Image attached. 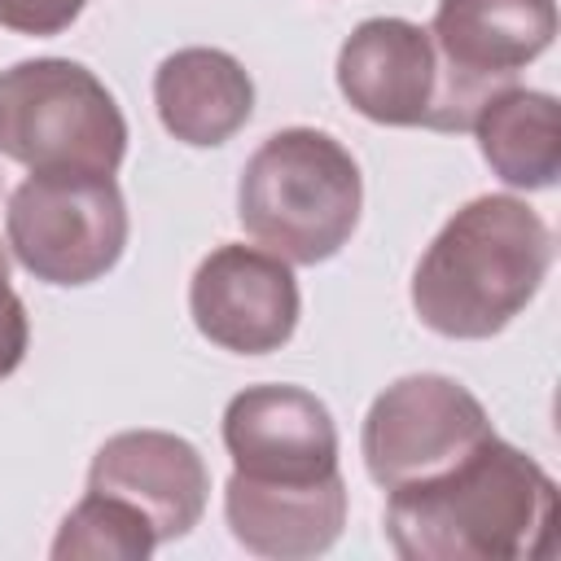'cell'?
<instances>
[{"label": "cell", "instance_id": "8fae6325", "mask_svg": "<svg viewBox=\"0 0 561 561\" xmlns=\"http://www.w3.org/2000/svg\"><path fill=\"white\" fill-rule=\"evenodd\" d=\"M88 491H105L136 504L153 522L158 543H167L202 522L210 473L188 438L167 430H123L105 438L92 456Z\"/></svg>", "mask_w": 561, "mask_h": 561}, {"label": "cell", "instance_id": "7c38bea8", "mask_svg": "<svg viewBox=\"0 0 561 561\" xmlns=\"http://www.w3.org/2000/svg\"><path fill=\"white\" fill-rule=\"evenodd\" d=\"M224 517L232 539L254 557H320L346 526V482L342 473L320 482H259L232 473L224 486Z\"/></svg>", "mask_w": 561, "mask_h": 561}, {"label": "cell", "instance_id": "3957f363", "mask_svg": "<svg viewBox=\"0 0 561 561\" xmlns=\"http://www.w3.org/2000/svg\"><path fill=\"white\" fill-rule=\"evenodd\" d=\"M364 206V180L342 140L316 127H285L267 136L237 184L241 228L285 263L333 259Z\"/></svg>", "mask_w": 561, "mask_h": 561}, {"label": "cell", "instance_id": "e0dca14e", "mask_svg": "<svg viewBox=\"0 0 561 561\" xmlns=\"http://www.w3.org/2000/svg\"><path fill=\"white\" fill-rule=\"evenodd\" d=\"M31 342V324H26V307L9 285V254L0 245V377H9Z\"/></svg>", "mask_w": 561, "mask_h": 561}, {"label": "cell", "instance_id": "9c48e42d", "mask_svg": "<svg viewBox=\"0 0 561 561\" xmlns=\"http://www.w3.org/2000/svg\"><path fill=\"white\" fill-rule=\"evenodd\" d=\"M232 473L259 482H320L337 473V425L302 386H250L224 408Z\"/></svg>", "mask_w": 561, "mask_h": 561}, {"label": "cell", "instance_id": "5bb4252c", "mask_svg": "<svg viewBox=\"0 0 561 561\" xmlns=\"http://www.w3.org/2000/svg\"><path fill=\"white\" fill-rule=\"evenodd\" d=\"M478 149L486 167L513 188H552L561 175V118L548 92L504 88L478 118Z\"/></svg>", "mask_w": 561, "mask_h": 561}, {"label": "cell", "instance_id": "4fadbf2b", "mask_svg": "<svg viewBox=\"0 0 561 561\" xmlns=\"http://www.w3.org/2000/svg\"><path fill=\"white\" fill-rule=\"evenodd\" d=\"M153 105L175 140L215 149L250 123L254 83L224 48H180L153 75Z\"/></svg>", "mask_w": 561, "mask_h": 561}, {"label": "cell", "instance_id": "2e32d148", "mask_svg": "<svg viewBox=\"0 0 561 561\" xmlns=\"http://www.w3.org/2000/svg\"><path fill=\"white\" fill-rule=\"evenodd\" d=\"M88 0H0V26L18 35H61Z\"/></svg>", "mask_w": 561, "mask_h": 561}, {"label": "cell", "instance_id": "30bf717a", "mask_svg": "<svg viewBox=\"0 0 561 561\" xmlns=\"http://www.w3.org/2000/svg\"><path fill=\"white\" fill-rule=\"evenodd\" d=\"M337 88L355 114L386 127H434L438 57L430 31L408 18L359 22L337 53Z\"/></svg>", "mask_w": 561, "mask_h": 561}, {"label": "cell", "instance_id": "52a82bcc", "mask_svg": "<svg viewBox=\"0 0 561 561\" xmlns=\"http://www.w3.org/2000/svg\"><path fill=\"white\" fill-rule=\"evenodd\" d=\"M491 434L486 408L460 381L443 373H412L373 399L359 451L368 478L390 491L456 465Z\"/></svg>", "mask_w": 561, "mask_h": 561}, {"label": "cell", "instance_id": "9a60e30c", "mask_svg": "<svg viewBox=\"0 0 561 561\" xmlns=\"http://www.w3.org/2000/svg\"><path fill=\"white\" fill-rule=\"evenodd\" d=\"M158 548L153 522L105 491H88L61 522L53 539L57 561H145Z\"/></svg>", "mask_w": 561, "mask_h": 561}, {"label": "cell", "instance_id": "ba28073f", "mask_svg": "<svg viewBox=\"0 0 561 561\" xmlns=\"http://www.w3.org/2000/svg\"><path fill=\"white\" fill-rule=\"evenodd\" d=\"M188 311L206 342L232 355H267L298 329V280L267 250L219 245L193 272Z\"/></svg>", "mask_w": 561, "mask_h": 561}, {"label": "cell", "instance_id": "6da1fadb", "mask_svg": "<svg viewBox=\"0 0 561 561\" xmlns=\"http://www.w3.org/2000/svg\"><path fill=\"white\" fill-rule=\"evenodd\" d=\"M552 526L557 482L495 434L386 500V539L403 561H535L552 557Z\"/></svg>", "mask_w": 561, "mask_h": 561}, {"label": "cell", "instance_id": "5b68a950", "mask_svg": "<svg viewBox=\"0 0 561 561\" xmlns=\"http://www.w3.org/2000/svg\"><path fill=\"white\" fill-rule=\"evenodd\" d=\"M13 259L44 285H92L127 245L114 175H26L4 210Z\"/></svg>", "mask_w": 561, "mask_h": 561}, {"label": "cell", "instance_id": "7a4b0ae2", "mask_svg": "<svg viewBox=\"0 0 561 561\" xmlns=\"http://www.w3.org/2000/svg\"><path fill=\"white\" fill-rule=\"evenodd\" d=\"M552 267L548 224L517 197L486 193L460 206L412 272V307L443 337H491L539 294Z\"/></svg>", "mask_w": 561, "mask_h": 561}, {"label": "cell", "instance_id": "8992f818", "mask_svg": "<svg viewBox=\"0 0 561 561\" xmlns=\"http://www.w3.org/2000/svg\"><path fill=\"white\" fill-rule=\"evenodd\" d=\"M557 35L552 0H438L430 44L438 57L434 131L473 127L478 110L513 88Z\"/></svg>", "mask_w": 561, "mask_h": 561}, {"label": "cell", "instance_id": "277c9868", "mask_svg": "<svg viewBox=\"0 0 561 561\" xmlns=\"http://www.w3.org/2000/svg\"><path fill=\"white\" fill-rule=\"evenodd\" d=\"M0 153L31 175H114L127 118L88 66L31 57L0 70Z\"/></svg>", "mask_w": 561, "mask_h": 561}]
</instances>
